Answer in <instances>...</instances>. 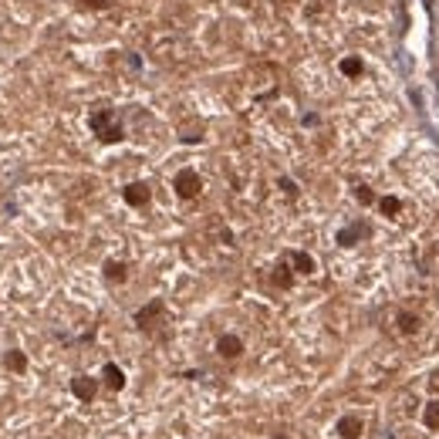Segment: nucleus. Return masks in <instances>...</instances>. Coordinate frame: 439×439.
<instances>
[{
  "mask_svg": "<svg viewBox=\"0 0 439 439\" xmlns=\"http://www.w3.org/2000/svg\"><path fill=\"white\" fill-rule=\"evenodd\" d=\"M88 129H91V136L98 139V142H105V146H115V142L125 139V125H122L119 115H115L112 108H105V105L91 108Z\"/></svg>",
  "mask_w": 439,
  "mask_h": 439,
  "instance_id": "f257e3e1",
  "label": "nucleus"
},
{
  "mask_svg": "<svg viewBox=\"0 0 439 439\" xmlns=\"http://www.w3.org/2000/svg\"><path fill=\"white\" fill-rule=\"evenodd\" d=\"M136 328L142 334H156V338H163V332H166L169 324V311H166V301L163 298H152L149 304H142L136 311Z\"/></svg>",
  "mask_w": 439,
  "mask_h": 439,
  "instance_id": "f03ea898",
  "label": "nucleus"
},
{
  "mask_svg": "<svg viewBox=\"0 0 439 439\" xmlns=\"http://www.w3.org/2000/svg\"><path fill=\"white\" fill-rule=\"evenodd\" d=\"M172 189H176L180 199H197L203 193V180H199L197 169H180L176 180H172Z\"/></svg>",
  "mask_w": 439,
  "mask_h": 439,
  "instance_id": "7ed1b4c3",
  "label": "nucleus"
},
{
  "mask_svg": "<svg viewBox=\"0 0 439 439\" xmlns=\"http://www.w3.org/2000/svg\"><path fill=\"white\" fill-rule=\"evenodd\" d=\"M122 199H125L129 206H136V210L149 206V199H152L149 182H125V186H122Z\"/></svg>",
  "mask_w": 439,
  "mask_h": 439,
  "instance_id": "20e7f679",
  "label": "nucleus"
},
{
  "mask_svg": "<svg viewBox=\"0 0 439 439\" xmlns=\"http://www.w3.org/2000/svg\"><path fill=\"white\" fill-rule=\"evenodd\" d=\"M216 355L227 358V362H237L243 355V338L240 334H220L216 338Z\"/></svg>",
  "mask_w": 439,
  "mask_h": 439,
  "instance_id": "39448f33",
  "label": "nucleus"
},
{
  "mask_svg": "<svg viewBox=\"0 0 439 439\" xmlns=\"http://www.w3.org/2000/svg\"><path fill=\"white\" fill-rule=\"evenodd\" d=\"M71 395L81 399V402H91V399L98 395V379H91V375H75V379H71Z\"/></svg>",
  "mask_w": 439,
  "mask_h": 439,
  "instance_id": "423d86ee",
  "label": "nucleus"
},
{
  "mask_svg": "<svg viewBox=\"0 0 439 439\" xmlns=\"http://www.w3.org/2000/svg\"><path fill=\"white\" fill-rule=\"evenodd\" d=\"M362 237H368V223H362V220H358V223H351V227H341V230H338V237H334V240H338V247H355V243L362 240Z\"/></svg>",
  "mask_w": 439,
  "mask_h": 439,
  "instance_id": "0eeeda50",
  "label": "nucleus"
},
{
  "mask_svg": "<svg viewBox=\"0 0 439 439\" xmlns=\"http://www.w3.org/2000/svg\"><path fill=\"white\" fill-rule=\"evenodd\" d=\"M362 429H365L362 416H341L338 426H334V433H338L341 439H358V436H362Z\"/></svg>",
  "mask_w": 439,
  "mask_h": 439,
  "instance_id": "6e6552de",
  "label": "nucleus"
},
{
  "mask_svg": "<svg viewBox=\"0 0 439 439\" xmlns=\"http://www.w3.org/2000/svg\"><path fill=\"white\" fill-rule=\"evenodd\" d=\"M102 385L112 389V392H122V389H125V372H122L115 362H105V368H102Z\"/></svg>",
  "mask_w": 439,
  "mask_h": 439,
  "instance_id": "1a4fd4ad",
  "label": "nucleus"
},
{
  "mask_svg": "<svg viewBox=\"0 0 439 439\" xmlns=\"http://www.w3.org/2000/svg\"><path fill=\"white\" fill-rule=\"evenodd\" d=\"M271 284H274V288H281V291H291V288H294V267H291V260H281V264L274 267Z\"/></svg>",
  "mask_w": 439,
  "mask_h": 439,
  "instance_id": "9d476101",
  "label": "nucleus"
},
{
  "mask_svg": "<svg viewBox=\"0 0 439 439\" xmlns=\"http://www.w3.org/2000/svg\"><path fill=\"white\" fill-rule=\"evenodd\" d=\"M108 284H125L129 281V264L125 260H105V267H102Z\"/></svg>",
  "mask_w": 439,
  "mask_h": 439,
  "instance_id": "9b49d317",
  "label": "nucleus"
},
{
  "mask_svg": "<svg viewBox=\"0 0 439 439\" xmlns=\"http://www.w3.org/2000/svg\"><path fill=\"white\" fill-rule=\"evenodd\" d=\"M4 365H7V372L24 375V372H28V355H24L21 349H7L4 351Z\"/></svg>",
  "mask_w": 439,
  "mask_h": 439,
  "instance_id": "f8f14e48",
  "label": "nucleus"
},
{
  "mask_svg": "<svg viewBox=\"0 0 439 439\" xmlns=\"http://www.w3.org/2000/svg\"><path fill=\"white\" fill-rule=\"evenodd\" d=\"M288 260H291V267H294V274H315L318 271V267H315V257L304 254V250H291Z\"/></svg>",
  "mask_w": 439,
  "mask_h": 439,
  "instance_id": "ddd939ff",
  "label": "nucleus"
},
{
  "mask_svg": "<svg viewBox=\"0 0 439 439\" xmlns=\"http://www.w3.org/2000/svg\"><path fill=\"white\" fill-rule=\"evenodd\" d=\"M395 321H399V332H402V334H416V332H419V324H423V318H419V315H412V311H399Z\"/></svg>",
  "mask_w": 439,
  "mask_h": 439,
  "instance_id": "4468645a",
  "label": "nucleus"
},
{
  "mask_svg": "<svg viewBox=\"0 0 439 439\" xmlns=\"http://www.w3.org/2000/svg\"><path fill=\"white\" fill-rule=\"evenodd\" d=\"M341 75L345 78H362L365 75V61L362 58H355V54H349V58H341Z\"/></svg>",
  "mask_w": 439,
  "mask_h": 439,
  "instance_id": "2eb2a0df",
  "label": "nucleus"
},
{
  "mask_svg": "<svg viewBox=\"0 0 439 439\" xmlns=\"http://www.w3.org/2000/svg\"><path fill=\"white\" fill-rule=\"evenodd\" d=\"M423 423H426V429L439 433V399H436V402H429V406L423 409Z\"/></svg>",
  "mask_w": 439,
  "mask_h": 439,
  "instance_id": "dca6fc26",
  "label": "nucleus"
},
{
  "mask_svg": "<svg viewBox=\"0 0 439 439\" xmlns=\"http://www.w3.org/2000/svg\"><path fill=\"white\" fill-rule=\"evenodd\" d=\"M379 210L385 213V216H392V220H395V213L402 210V199H399V197H382L379 199Z\"/></svg>",
  "mask_w": 439,
  "mask_h": 439,
  "instance_id": "f3484780",
  "label": "nucleus"
},
{
  "mask_svg": "<svg viewBox=\"0 0 439 439\" xmlns=\"http://www.w3.org/2000/svg\"><path fill=\"white\" fill-rule=\"evenodd\" d=\"M277 189H281V193H284V197H288V199H298V197H301L298 182H294V180H288V176H281V180H277Z\"/></svg>",
  "mask_w": 439,
  "mask_h": 439,
  "instance_id": "a211bd4d",
  "label": "nucleus"
},
{
  "mask_svg": "<svg viewBox=\"0 0 439 439\" xmlns=\"http://www.w3.org/2000/svg\"><path fill=\"white\" fill-rule=\"evenodd\" d=\"M78 7L81 11H108V7H115V0H78Z\"/></svg>",
  "mask_w": 439,
  "mask_h": 439,
  "instance_id": "6ab92c4d",
  "label": "nucleus"
},
{
  "mask_svg": "<svg viewBox=\"0 0 439 439\" xmlns=\"http://www.w3.org/2000/svg\"><path fill=\"white\" fill-rule=\"evenodd\" d=\"M199 139H203V129H182L180 132V142H186V146H197Z\"/></svg>",
  "mask_w": 439,
  "mask_h": 439,
  "instance_id": "aec40b11",
  "label": "nucleus"
},
{
  "mask_svg": "<svg viewBox=\"0 0 439 439\" xmlns=\"http://www.w3.org/2000/svg\"><path fill=\"white\" fill-rule=\"evenodd\" d=\"M355 199H358V203H372V199H375V193H372V189H368V186H358V189H355Z\"/></svg>",
  "mask_w": 439,
  "mask_h": 439,
  "instance_id": "412c9836",
  "label": "nucleus"
},
{
  "mask_svg": "<svg viewBox=\"0 0 439 439\" xmlns=\"http://www.w3.org/2000/svg\"><path fill=\"white\" fill-rule=\"evenodd\" d=\"M274 439H291L288 433H274Z\"/></svg>",
  "mask_w": 439,
  "mask_h": 439,
  "instance_id": "4be33fe9",
  "label": "nucleus"
}]
</instances>
